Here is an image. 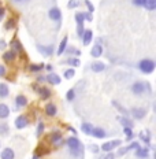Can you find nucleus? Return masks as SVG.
<instances>
[{
  "instance_id": "473e14b6",
  "label": "nucleus",
  "mask_w": 156,
  "mask_h": 159,
  "mask_svg": "<svg viewBox=\"0 0 156 159\" xmlns=\"http://www.w3.org/2000/svg\"><path fill=\"white\" fill-rule=\"evenodd\" d=\"M92 129H93V125L92 124H89V122H84V124L81 125V130L84 132L85 134H91V132H92Z\"/></svg>"
},
{
  "instance_id": "dca6fc26",
  "label": "nucleus",
  "mask_w": 156,
  "mask_h": 159,
  "mask_svg": "<svg viewBox=\"0 0 156 159\" xmlns=\"http://www.w3.org/2000/svg\"><path fill=\"white\" fill-rule=\"evenodd\" d=\"M49 150L47 147H44L42 144H40L37 148H36V151H34V154H33V158L32 159H40L41 157H44L45 154H48Z\"/></svg>"
},
{
  "instance_id": "f257e3e1",
  "label": "nucleus",
  "mask_w": 156,
  "mask_h": 159,
  "mask_svg": "<svg viewBox=\"0 0 156 159\" xmlns=\"http://www.w3.org/2000/svg\"><path fill=\"white\" fill-rule=\"evenodd\" d=\"M66 144H67V148H69V152L73 158H81L84 157V145L79 141L78 137L75 136H71L66 140Z\"/></svg>"
},
{
  "instance_id": "7ed1b4c3",
  "label": "nucleus",
  "mask_w": 156,
  "mask_h": 159,
  "mask_svg": "<svg viewBox=\"0 0 156 159\" xmlns=\"http://www.w3.org/2000/svg\"><path fill=\"white\" fill-rule=\"evenodd\" d=\"M130 89L136 96H142V95H145V92H149V93H151V87H149L148 82H144V81L133 82Z\"/></svg>"
},
{
  "instance_id": "603ef678",
  "label": "nucleus",
  "mask_w": 156,
  "mask_h": 159,
  "mask_svg": "<svg viewBox=\"0 0 156 159\" xmlns=\"http://www.w3.org/2000/svg\"><path fill=\"white\" fill-rule=\"evenodd\" d=\"M36 82H47V78L44 75H37L36 77Z\"/></svg>"
},
{
  "instance_id": "6e6d98bb",
  "label": "nucleus",
  "mask_w": 156,
  "mask_h": 159,
  "mask_svg": "<svg viewBox=\"0 0 156 159\" xmlns=\"http://www.w3.org/2000/svg\"><path fill=\"white\" fill-rule=\"evenodd\" d=\"M4 14H6V10H4V7H0V19L4 16Z\"/></svg>"
},
{
  "instance_id": "5fc2aeb1",
  "label": "nucleus",
  "mask_w": 156,
  "mask_h": 159,
  "mask_svg": "<svg viewBox=\"0 0 156 159\" xmlns=\"http://www.w3.org/2000/svg\"><path fill=\"white\" fill-rule=\"evenodd\" d=\"M44 70L52 73V70H54V66H52V65H45V66H44Z\"/></svg>"
},
{
  "instance_id": "49530a36",
  "label": "nucleus",
  "mask_w": 156,
  "mask_h": 159,
  "mask_svg": "<svg viewBox=\"0 0 156 159\" xmlns=\"http://www.w3.org/2000/svg\"><path fill=\"white\" fill-rule=\"evenodd\" d=\"M126 152H129L127 147H121V148L118 150V152H117V155H115V157H122V155H125Z\"/></svg>"
},
{
  "instance_id": "e2e57ef3",
  "label": "nucleus",
  "mask_w": 156,
  "mask_h": 159,
  "mask_svg": "<svg viewBox=\"0 0 156 159\" xmlns=\"http://www.w3.org/2000/svg\"><path fill=\"white\" fill-rule=\"evenodd\" d=\"M0 4H2V2H0Z\"/></svg>"
},
{
  "instance_id": "4c0bfd02",
  "label": "nucleus",
  "mask_w": 156,
  "mask_h": 159,
  "mask_svg": "<svg viewBox=\"0 0 156 159\" xmlns=\"http://www.w3.org/2000/svg\"><path fill=\"white\" fill-rule=\"evenodd\" d=\"M112 106H114V107H115V108H118V110H119V111H121V112H122V114H123V115H125V117H127V115H129V111H127V110H126V108H125V107H122V106H121V104H119V103H118V102H117V100H112Z\"/></svg>"
},
{
  "instance_id": "1a4fd4ad",
  "label": "nucleus",
  "mask_w": 156,
  "mask_h": 159,
  "mask_svg": "<svg viewBox=\"0 0 156 159\" xmlns=\"http://www.w3.org/2000/svg\"><path fill=\"white\" fill-rule=\"evenodd\" d=\"M130 114L134 119H138V121H140V119H144L147 117V110L142 107H133L130 110Z\"/></svg>"
},
{
  "instance_id": "13d9d810",
  "label": "nucleus",
  "mask_w": 156,
  "mask_h": 159,
  "mask_svg": "<svg viewBox=\"0 0 156 159\" xmlns=\"http://www.w3.org/2000/svg\"><path fill=\"white\" fill-rule=\"evenodd\" d=\"M67 129H69V130H70V132H71V133H73V134H77V130H75V129H74V128H73V126H67Z\"/></svg>"
},
{
  "instance_id": "bb28decb",
  "label": "nucleus",
  "mask_w": 156,
  "mask_h": 159,
  "mask_svg": "<svg viewBox=\"0 0 156 159\" xmlns=\"http://www.w3.org/2000/svg\"><path fill=\"white\" fill-rule=\"evenodd\" d=\"M69 45V37L66 36V37H63L62 39V41L59 43V45H58V52L56 54L58 55H63V52H65V49H66V47Z\"/></svg>"
},
{
  "instance_id": "680f3d73",
  "label": "nucleus",
  "mask_w": 156,
  "mask_h": 159,
  "mask_svg": "<svg viewBox=\"0 0 156 159\" xmlns=\"http://www.w3.org/2000/svg\"><path fill=\"white\" fill-rule=\"evenodd\" d=\"M0 147H2V141H0Z\"/></svg>"
},
{
  "instance_id": "c756f323",
  "label": "nucleus",
  "mask_w": 156,
  "mask_h": 159,
  "mask_svg": "<svg viewBox=\"0 0 156 159\" xmlns=\"http://www.w3.org/2000/svg\"><path fill=\"white\" fill-rule=\"evenodd\" d=\"M44 63H33V65H30L29 66V71L30 73H40V71H42L44 70Z\"/></svg>"
},
{
  "instance_id": "f704fd0d",
  "label": "nucleus",
  "mask_w": 156,
  "mask_h": 159,
  "mask_svg": "<svg viewBox=\"0 0 156 159\" xmlns=\"http://www.w3.org/2000/svg\"><path fill=\"white\" fill-rule=\"evenodd\" d=\"M44 130H45V124L40 121L37 124V128H36V136H37V137L42 136V134H44Z\"/></svg>"
},
{
  "instance_id": "aec40b11",
  "label": "nucleus",
  "mask_w": 156,
  "mask_h": 159,
  "mask_svg": "<svg viewBox=\"0 0 156 159\" xmlns=\"http://www.w3.org/2000/svg\"><path fill=\"white\" fill-rule=\"evenodd\" d=\"M103 52H104L103 45L101 44H95L91 49V56L92 58H100V56L103 55Z\"/></svg>"
},
{
  "instance_id": "6ab92c4d",
  "label": "nucleus",
  "mask_w": 156,
  "mask_h": 159,
  "mask_svg": "<svg viewBox=\"0 0 156 159\" xmlns=\"http://www.w3.org/2000/svg\"><path fill=\"white\" fill-rule=\"evenodd\" d=\"M45 78H47L48 84H51V85H59L62 82L60 77L58 74H55V73H49L48 75H45Z\"/></svg>"
},
{
  "instance_id": "2f4dec72",
  "label": "nucleus",
  "mask_w": 156,
  "mask_h": 159,
  "mask_svg": "<svg viewBox=\"0 0 156 159\" xmlns=\"http://www.w3.org/2000/svg\"><path fill=\"white\" fill-rule=\"evenodd\" d=\"M144 7H145V10H148V11H155L156 10V0H145Z\"/></svg>"
},
{
  "instance_id": "f8f14e48",
  "label": "nucleus",
  "mask_w": 156,
  "mask_h": 159,
  "mask_svg": "<svg viewBox=\"0 0 156 159\" xmlns=\"http://www.w3.org/2000/svg\"><path fill=\"white\" fill-rule=\"evenodd\" d=\"M89 69H91L93 73H101V71H104L105 69H107V66H105V63H103V62L95 61V62H92V63L89 65Z\"/></svg>"
},
{
  "instance_id": "58836bf2",
  "label": "nucleus",
  "mask_w": 156,
  "mask_h": 159,
  "mask_svg": "<svg viewBox=\"0 0 156 159\" xmlns=\"http://www.w3.org/2000/svg\"><path fill=\"white\" fill-rule=\"evenodd\" d=\"M123 133L126 134V140L127 141H131L134 139V133H133L131 128H123Z\"/></svg>"
},
{
  "instance_id": "9b49d317",
  "label": "nucleus",
  "mask_w": 156,
  "mask_h": 159,
  "mask_svg": "<svg viewBox=\"0 0 156 159\" xmlns=\"http://www.w3.org/2000/svg\"><path fill=\"white\" fill-rule=\"evenodd\" d=\"M37 92H38L41 100H48V99H51V96H52V89L48 88V87H40Z\"/></svg>"
},
{
  "instance_id": "c03bdc74",
  "label": "nucleus",
  "mask_w": 156,
  "mask_h": 159,
  "mask_svg": "<svg viewBox=\"0 0 156 159\" xmlns=\"http://www.w3.org/2000/svg\"><path fill=\"white\" fill-rule=\"evenodd\" d=\"M84 4L86 6V8H88V12H91V14H93V11H95V6L92 4L89 0H84Z\"/></svg>"
},
{
  "instance_id": "052dcab7",
  "label": "nucleus",
  "mask_w": 156,
  "mask_h": 159,
  "mask_svg": "<svg viewBox=\"0 0 156 159\" xmlns=\"http://www.w3.org/2000/svg\"><path fill=\"white\" fill-rule=\"evenodd\" d=\"M96 44H101V45H103V39H101V37H99L97 40H96Z\"/></svg>"
},
{
  "instance_id": "0eeeda50",
  "label": "nucleus",
  "mask_w": 156,
  "mask_h": 159,
  "mask_svg": "<svg viewBox=\"0 0 156 159\" xmlns=\"http://www.w3.org/2000/svg\"><path fill=\"white\" fill-rule=\"evenodd\" d=\"M10 47H11V51H14L16 55H22L25 52L24 49V45H22V43L19 41L16 37H12L11 43H10Z\"/></svg>"
},
{
  "instance_id": "79ce46f5",
  "label": "nucleus",
  "mask_w": 156,
  "mask_h": 159,
  "mask_svg": "<svg viewBox=\"0 0 156 159\" xmlns=\"http://www.w3.org/2000/svg\"><path fill=\"white\" fill-rule=\"evenodd\" d=\"M126 147H127V150L130 151V150H137V148H140L141 145H140V141H136L134 140V141H131L129 145H126Z\"/></svg>"
},
{
  "instance_id": "4d7b16f0",
  "label": "nucleus",
  "mask_w": 156,
  "mask_h": 159,
  "mask_svg": "<svg viewBox=\"0 0 156 159\" xmlns=\"http://www.w3.org/2000/svg\"><path fill=\"white\" fill-rule=\"evenodd\" d=\"M32 88H33V89H34V91H36V92H37L40 87H38V84H37V82H34V84H32Z\"/></svg>"
},
{
  "instance_id": "3c124183",
  "label": "nucleus",
  "mask_w": 156,
  "mask_h": 159,
  "mask_svg": "<svg viewBox=\"0 0 156 159\" xmlns=\"http://www.w3.org/2000/svg\"><path fill=\"white\" fill-rule=\"evenodd\" d=\"M7 47H8V45H7V43H6L3 39L0 40V51H4V49L7 48Z\"/></svg>"
},
{
  "instance_id": "09e8293b",
  "label": "nucleus",
  "mask_w": 156,
  "mask_h": 159,
  "mask_svg": "<svg viewBox=\"0 0 156 159\" xmlns=\"http://www.w3.org/2000/svg\"><path fill=\"white\" fill-rule=\"evenodd\" d=\"M6 74H7V67L4 65H0V78L6 77Z\"/></svg>"
},
{
  "instance_id": "c9c22d12",
  "label": "nucleus",
  "mask_w": 156,
  "mask_h": 159,
  "mask_svg": "<svg viewBox=\"0 0 156 159\" xmlns=\"http://www.w3.org/2000/svg\"><path fill=\"white\" fill-rule=\"evenodd\" d=\"M15 25H16V21L14 18H10L8 21H6V24H4V29L6 30H12V29L15 28Z\"/></svg>"
},
{
  "instance_id": "7c9ffc66",
  "label": "nucleus",
  "mask_w": 156,
  "mask_h": 159,
  "mask_svg": "<svg viewBox=\"0 0 156 159\" xmlns=\"http://www.w3.org/2000/svg\"><path fill=\"white\" fill-rule=\"evenodd\" d=\"M10 126L7 122H0V136H8Z\"/></svg>"
},
{
  "instance_id": "423d86ee",
  "label": "nucleus",
  "mask_w": 156,
  "mask_h": 159,
  "mask_svg": "<svg viewBox=\"0 0 156 159\" xmlns=\"http://www.w3.org/2000/svg\"><path fill=\"white\" fill-rule=\"evenodd\" d=\"M36 48H37V51L44 56V58H51V56L54 55V52H55V47L52 44H49V45L37 44L36 45Z\"/></svg>"
},
{
  "instance_id": "2eb2a0df",
  "label": "nucleus",
  "mask_w": 156,
  "mask_h": 159,
  "mask_svg": "<svg viewBox=\"0 0 156 159\" xmlns=\"http://www.w3.org/2000/svg\"><path fill=\"white\" fill-rule=\"evenodd\" d=\"M82 44L84 45H89L92 41H93V32L91 29H85L84 34H82Z\"/></svg>"
},
{
  "instance_id": "a19ab883",
  "label": "nucleus",
  "mask_w": 156,
  "mask_h": 159,
  "mask_svg": "<svg viewBox=\"0 0 156 159\" xmlns=\"http://www.w3.org/2000/svg\"><path fill=\"white\" fill-rule=\"evenodd\" d=\"M79 4H81V0H69L67 8H69V10H74V8L79 7Z\"/></svg>"
},
{
  "instance_id": "b1692460",
  "label": "nucleus",
  "mask_w": 156,
  "mask_h": 159,
  "mask_svg": "<svg viewBox=\"0 0 156 159\" xmlns=\"http://www.w3.org/2000/svg\"><path fill=\"white\" fill-rule=\"evenodd\" d=\"M16 59V54L14 51H11V49H10V51H6L4 54H3V61L6 62V63H11V62H14Z\"/></svg>"
},
{
  "instance_id": "39448f33",
  "label": "nucleus",
  "mask_w": 156,
  "mask_h": 159,
  "mask_svg": "<svg viewBox=\"0 0 156 159\" xmlns=\"http://www.w3.org/2000/svg\"><path fill=\"white\" fill-rule=\"evenodd\" d=\"M49 143H51L54 147L59 148L65 144V139H63V134L60 132H54V133L49 134Z\"/></svg>"
},
{
  "instance_id": "4468645a",
  "label": "nucleus",
  "mask_w": 156,
  "mask_h": 159,
  "mask_svg": "<svg viewBox=\"0 0 156 159\" xmlns=\"http://www.w3.org/2000/svg\"><path fill=\"white\" fill-rule=\"evenodd\" d=\"M44 111H45V115H48V117H56V115H58V107H56L54 103L45 104Z\"/></svg>"
},
{
  "instance_id": "72a5a7b5",
  "label": "nucleus",
  "mask_w": 156,
  "mask_h": 159,
  "mask_svg": "<svg viewBox=\"0 0 156 159\" xmlns=\"http://www.w3.org/2000/svg\"><path fill=\"white\" fill-rule=\"evenodd\" d=\"M75 98H77V93H75V89L74 88L69 89V91L66 92V99H67V102H74Z\"/></svg>"
},
{
  "instance_id": "de8ad7c7",
  "label": "nucleus",
  "mask_w": 156,
  "mask_h": 159,
  "mask_svg": "<svg viewBox=\"0 0 156 159\" xmlns=\"http://www.w3.org/2000/svg\"><path fill=\"white\" fill-rule=\"evenodd\" d=\"M131 3L136 6V7H144L145 0H131Z\"/></svg>"
},
{
  "instance_id": "ddd939ff",
  "label": "nucleus",
  "mask_w": 156,
  "mask_h": 159,
  "mask_svg": "<svg viewBox=\"0 0 156 159\" xmlns=\"http://www.w3.org/2000/svg\"><path fill=\"white\" fill-rule=\"evenodd\" d=\"M89 136H92V137H95V139H104V137H107V132L104 130L103 128H95L93 126V129H92V132H91V134Z\"/></svg>"
},
{
  "instance_id": "ea45409f",
  "label": "nucleus",
  "mask_w": 156,
  "mask_h": 159,
  "mask_svg": "<svg viewBox=\"0 0 156 159\" xmlns=\"http://www.w3.org/2000/svg\"><path fill=\"white\" fill-rule=\"evenodd\" d=\"M74 75H75V70H74V69H66L65 73H63V77H65L66 80H71Z\"/></svg>"
},
{
  "instance_id": "f3484780",
  "label": "nucleus",
  "mask_w": 156,
  "mask_h": 159,
  "mask_svg": "<svg viewBox=\"0 0 156 159\" xmlns=\"http://www.w3.org/2000/svg\"><path fill=\"white\" fill-rule=\"evenodd\" d=\"M60 63L62 65H69V66H71V67H78V66L81 65V62H79V58H75V56H69L67 59L62 61Z\"/></svg>"
},
{
  "instance_id": "9d476101",
  "label": "nucleus",
  "mask_w": 156,
  "mask_h": 159,
  "mask_svg": "<svg viewBox=\"0 0 156 159\" xmlns=\"http://www.w3.org/2000/svg\"><path fill=\"white\" fill-rule=\"evenodd\" d=\"M28 125H29V118L24 114L19 115V117L15 119V128L19 129V130H21V129H25Z\"/></svg>"
},
{
  "instance_id": "cd10ccee",
  "label": "nucleus",
  "mask_w": 156,
  "mask_h": 159,
  "mask_svg": "<svg viewBox=\"0 0 156 159\" xmlns=\"http://www.w3.org/2000/svg\"><path fill=\"white\" fill-rule=\"evenodd\" d=\"M10 95V88L7 84L0 82V99H6Z\"/></svg>"
},
{
  "instance_id": "393cba45",
  "label": "nucleus",
  "mask_w": 156,
  "mask_h": 159,
  "mask_svg": "<svg viewBox=\"0 0 156 159\" xmlns=\"http://www.w3.org/2000/svg\"><path fill=\"white\" fill-rule=\"evenodd\" d=\"M10 117V107L6 103H0V119H7Z\"/></svg>"
},
{
  "instance_id": "c85d7f7f",
  "label": "nucleus",
  "mask_w": 156,
  "mask_h": 159,
  "mask_svg": "<svg viewBox=\"0 0 156 159\" xmlns=\"http://www.w3.org/2000/svg\"><path fill=\"white\" fill-rule=\"evenodd\" d=\"M138 136H140V140L142 143H145V147H149V145H151V134H149V130H147V133L141 132Z\"/></svg>"
},
{
  "instance_id": "20e7f679",
  "label": "nucleus",
  "mask_w": 156,
  "mask_h": 159,
  "mask_svg": "<svg viewBox=\"0 0 156 159\" xmlns=\"http://www.w3.org/2000/svg\"><path fill=\"white\" fill-rule=\"evenodd\" d=\"M48 18L51 21H54L58 24V30H59V26H60V22H62V11L59 7H52L49 8L48 11Z\"/></svg>"
},
{
  "instance_id": "412c9836",
  "label": "nucleus",
  "mask_w": 156,
  "mask_h": 159,
  "mask_svg": "<svg viewBox=\"0 0 156 159\" xmlns=\"http://www.w3.org/2000/svg\"><path fill=\"white\" fill-rule=\"evenodd\" d=\"M136 157L138 159H147L149 157V147H140L136 150Z\"/></svg>"
},
{
  "instance_id": "6e6552de",
  "label": "nucleus",
  "mask_w": 156,
  "mask_h": 159,
  "mask_svg": "<svg viewBox=\"0 0 156 159\" xmlns=\"http://www.w3.org/2000/svg\"><path fill=\"white\" fill-rule=\"evenodd\" d=\"M121 144H122L121 140H109V141H105L104 144H101L100 150L104 151V152H111L112 150H114V148L119 147Z\"/></svg>"
},
{
  "instance_id": "a211bd4d",
  "label": "nucleus",
  "mask_w": 156,
  "mask_h": 159,
  "mask_svg": "<svg viewBox=\"0 0 156 159\" xmlns=\"http://www.w3.org/2000/svg\"><path fill=\"white\" fill-rule=\"evenodd\" d=\"M15 106L16 108H24L28 106V99L25 95H16L15 96Z\"/></svg>"
},
{
  "instance_id": "5701e85b",
  "label": "nucleus",
  "mask_w": 156,
  "mask_h": 159,
  "mask_svg": "<svg viewBox=\"0 0 156 159\" xmlns=\"http://www.w3.org/2000/svg\"><path fill=\"white\" fill-rule=\"evenodd\" d=\"M0 158L2 159H15V152L12 148H4V150L2 151V154H0Z\"/></svg>"
},
{
  "instance_id": "4be33fe9",
  "label": "nucleus",
  "mask_w": 156,
  "mask_h": 159,
  "mask_svg": "<svg viewBox=\"0 0 156 159\" xmlns=\"http://www.w3.org/2000/svg\"><path fill=\"white\" fill-rule=\"evenodd\" d=\"M63 54H66L67 56H81V49H77L74 45H67Z\"/></svg>"
},
{
  "instance_id": "f03ea898",
  "label": "nucleus",
  "mask_w": 156,
  "mask_h": 159,
  "mask_svg": "<svg viewBox=\"0 0 156 159\" xmlns=\"http://www.w3.org/2000/svg\"><path fill=\"white\" fill-rule=\"evenodd\" d=\"M137 67H138V70H140L142 74H151V73L155 71L156 63H155V61H152V59L145 58V59H141V61L138 62Z\"/></svg>"
},
{
  "instance_id": "e433bc0d",
  "label": "nucleus",
  "mask_w": 156,
  "mask_h": 159,
  "mask_svg": "<svg viewBox=\"0 0 156 159\" xmlns=\"http://www.w3.org/2000/svg\"><path fill=\"white\" fill-rule=\"evenodd\" d=\"M74 19H75V22H77V25H78V24H84V22H85V14H84V11L75 12Z\"/></svg>"
},
{
  "instance_id": "a878e982",
  "label": "nucleus",
  "mask_w": 156,
  "mask_h": 159,
  "mask_svg": "<svg viewBox=\"0 0 156 159\" xmlns=\"http://www.w3.org/2000/svg\"><path fill=\"white\" fill-rule=\"evenodd\" d=\"M118 121L121 122V125H122L123 128H131V129L134 128V122H133L129 117H125V115H123V117H119Z\"/></svg>"
},
{
  "instance_id": "8fccbe9b",
  "label": "nucleus",
  "mask_w": 156,
  "mask_h": 159,
  "mask_svg": "<svg viewBox=\"0 0 156 159\" xmlns=\"http://www.w3.org/2000/svg\"><path fill=\"white\" fill-rule=\"evenodd\" d=\"M84 14H85V21H88V22H92V19H93V16H92L91 12H88V11H84Z\"/></svg>"
},
{
  "instance_id": "bf43d9fd",
  "label": "nucleus",
  "mask_w": 156,
  "mask_h": 159,
  "mask_svg": "<svg viewBox=\"0 0 156 159\" xmlns=\"http://www.w3.org/2000/svg\"><path fill=\"white\" fill-rule=\"evenodd\" d=\"M14 3H19V4H22V3H26L28 0H12Z\"/></svg>"
},
{
  "instance_id": "37998d69",
  "label": "nucleus",
  "mask_w": 156,
  "mask_h": 159,
  "mask_svg": "<svg viewBox=\"0 0 156 159\" xmlns=\"http://www.w3.org/2000/svg\"><path fill=\"white\" fill-rule=\"evenodd\" d=\"M84 32H85L84 24H78V25H77V37H78V39H81V37H82V34H84Z\"/></svg>"
},
{
  "instance_id": "864d4df0",
  "label": "nucleus",
  "mask_w": 156,
  "mask_h": 159,
  "mask_svg": "<svg viewBox=\"0 0 156 159\" xmlns=\"http://www.w3.org/2000/svg\"><path fill=\"white\" fill-rule=\"evenodd\" d=\"M103 159H115V155L112 154V151L111 152H107V155H105Z\"/></svg>"
},
{
  "instance_id": "a18cd8bd",
  "label": "nucleus",
  "mask_w": 156,
  "mask_h": 159,
  "mask_svg": "<svg viewBox=\"0 0 156 159\" xmlns=\"http://www.w3.org/2000/svg\"><path fill=\"white\" fill-rule=\"evenodd\" d=\"M89 151L93 152V154H97V152L100 151V147H99L97 144H91L89 145Z\"/></svg>"
}]
</instances>
